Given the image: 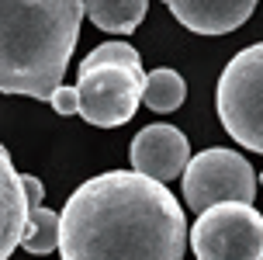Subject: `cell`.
<instances>
[{
    "label": "cell",
    "instance_id": "5b68a950",
    "mask_svg": "<svg viewBox=\"0 0 263 260\" xmlns=\"http://www.w3.org/2000/svg\"><path fill=\"white\" fill-rule=\"evenodd\" d=\"M256 198V174L246 156L211 146L191 156L184 167V201L191 212H204L218 201H253Z\"/></svg>",
    "mask_w": 263,
    "mask_h": 260
},
{
    "label": "cell",
    "instance_id": "3957f363",
    "mask_svg": "<svg viewBox=\"0 0 263 260\" xmlns=\"http://www.w3.org/2000/svg\"><path fill=\"white\" fill-rule=\"evenodd\" d=\"M215 104L222 129L253 153H263V42L236 52L218 77Z\"/></svg>",
    "mask_w": 263,
    "mask_h": 260
},
{
    "label": "cell",
    "instance_id": "9a60e30c",
    "mask_svg": "<svg viewBox=\"0 0 263 260\" xmlns=\"http://www.w3.org/2000/svg\"><path fill=\"white\" fill-rule=\"evenodd\" d=\"M21 181H25V195H28V208H39L42 198H45V187H42L39 177H31V174H21Z\"/></svg>",
    "mask_w": 263,
    "mask_h": 260
},
{
    "label": "cell",
    "instance_id": "52a82bcc",
    "mask_svg": "<svg viewBox=\"0 0 263 260\" xmlns=\"http://www.w3.org/2000/svg\"><path fill=\"white\" fill-rule=\"evenodd\" d=\"M132 167L139 174H149L156 181H177L184 177V167L191 163V143L180 129L173 125H145L132 139Z\"/></svg>",
    "mask_w": 263,
    "mask_h": 260
},
{
    "label": "cell",
    "instance_id": "7c38bea8",
    "mask_svg": "<svg viewBox=\"0 0 263 260\" xmlns=\"http://www.w3.org/2000/svg\"><path fill=\"white\" fill-rule=\"evenodd\" d=\"M59 226H63V215L59 212H49V208H31L28 212V226H25V236H21V250L28 253H52L59 250Z\"/></svg>",
    "mask_w": 263,
    "mask_h": 260
},
{
    "label": "cell",
    "instance_id": "4fadbf2b",
    "mask_svg": "<svg viewBox=\"0 0 263 260\" xmlns=\"http://www.w3.org/2000/svg\"><path fill=\"white\" fill-rule=\"evenodd\" d=\"M104 63H115V66H135V70H142V59H139V52L125 45V42H101L97 49L80 63V70H93V66H104Z\"/></svg>",
    "mask_w": 263,
    "mask_h": 260
},
{
    "label": "cell",
    "instance_id": "ba28073f",
    "mask_svg": "<svg viewBox=\"0 0 263 260\" xmlns=\"http://www.w3.org/2000/svg\"><path fill=\"white\" fill-rule=\"evenodd\" d=\"M170 14L194 35H229L256 11V0H163Z\"/></svg>",
    "mask_w": 263,
    "mask_h": 260
},
{
    "label": "cell",
    "instance_id": "9c48e42d",
    "mask_svg": "<svg viewBox=\"0 0 263 260\" xmlns=\"http://www.w3.org/2000/svg\"><path fill=\"white\" fill-rule=\"evenodd\" d=\"M28 195L25 181L14 170L11 153L0 146V260H7L14 247H21V236L28 226Z\"/></svg>",
    "mask_w": 263,
    "mask_h": 260
},
{
    "label": "cell",
    "instance_id": "5bb4252c",
    "mask_svg": "<svg viewBox=\"0 0 263 260\" xmlns=\"http://www.w3.org/2000/svg\"><path fill=\"white\" fill-rule=\"evenodd\" d=\"M49 104L55 108V115H80V97H77V87H55Z\"/></svg>",
    "mask_w": 263,
    "mask_h": 260
},
{
    "label": "cell",
    "instance_id": "8fae6325",
    "mask_svg": "<svg viewBox=\"0 0 263 260\" xmlns=\"http://www.w3.org/2000/svg\"><path fill=\"white\" fill-rule=\"evenodd\" d=\"M187 97V83L184 77L170 70V66H159L145 77V87H142V104H149L153 111L166 115V111H177Z\"/></svg>",
    "mask_w": 263,
    "mask_h": 260
},
{
    "label": "cell",
    "instance_id": "2e32d148",
    "mask_svg": "<svg viewBox=\"0 0 263 260\" xmlns=\"http://www.w3.org/2000/svg\"><path fill=\"white\" fill-rule=\"evenodd\" d=\"M260 184H263V174H260Z\"/></svg>",
    "mask_w": 263,
    "mask_h": 260
},
{
    "label": "cell",
    "instance_id": "30bf717a",
    "mask_svg": "<svg viewBox=\"0 0 263 260\" xmlns=\"http://www.w3.org/2000/svg\"><path fill=\"white\" fill-rule=\"evenodd\" d=\"M83 11L101 31L111 35H132L142 25L149 0H83Z\"/></svg>",
    "mask_w": 263,
    "mask_h": 260
},
{
    "label": "cell",
    "instance_id": "6da1fadb",
    "mask_svg": "<svg viewBox=\"0 0 263 260\" xmlns=\"http://www.w3.org/2000/svg\"><path fill=\"white\" fill-rule=\"evenodd\" d=\"M59 215L66 260H180L191 243L184 208L166 181L139 170H107L83 181Z\"/></svg>",
    "mask_w": 263,
    "mask_h": 260
},
{
    "label": "cell",
    "instance_id": "7a4b0ae2",
    "mask_svg": "<svg viewBox=\"0 0 263 260\" xmlns=\"http://www.w3.org/2000/svg\"><path fill=\"white\" fill-rule=\"evenodd\" d=\"M83 18V0H0V94L49 101Z\"/></svg>",
    "mask_w": 263,
    "mask_h": 260
},
{
    "label": "cell",
    "instance_id": "8992f818",
    "mask_svg": "<svg viewBox=\"0 0 263 260\" xmlns=\"http://www.w3.org/2000/svg\"><path fill=\"white\" fill-rule=\"evenodd\" d=\"M142 87L145 73L135 66H93V70H80L77 97H80V115L97 129H118L125 125L139 104H142Z\"/></svg>",
    "mask_w": 263,
    "mask_h": 260
},
{
    "label": "cell",
    "instance_id": "277c9868",
    "mask_svg": "<svg viewBox=\"0 0 263 260\" xmlns=\"http://www.w3.org/2000/svg\"><path fill=\"white\" fill-rule=\"evenodd\" d=\"M191 250L201 260H256L263 257V215L253 201H218L197 212Z\"/></svg>",
    "mask_w": 263,
    "mask_h": 260
}]
</instances>
